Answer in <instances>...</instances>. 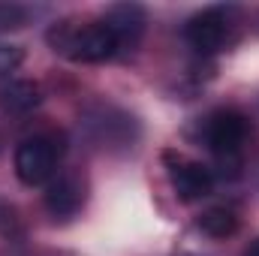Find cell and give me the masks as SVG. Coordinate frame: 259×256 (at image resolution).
<instances>
[{
    "label": "cell",
    "mask_w": 259,
    "mask_h": 256,
    "mask_svg": "<svg viewBox=\"0 0 259 256\" xmlns=\"http://www.w3.org/2000/svg\"><path fill=\"white\" fill-rule=\"evenodd\" d=\"M49 42L55 46V52H61L64 58L75 61V64H103L124 52L118 33L106 24V18L84 21V24L64 21L49 33Z\"/></svg>",
    "instance_id": "cell-1"
},
{
    "label": "cell",
    "mask_w": 259,
    "mask_h": 256,
    "mask_svg": "<svg viewBox=\"0 0 259 256\" xmlns=\"http://www.w3.org/2000/svg\"><path fill=\"white\" fill-rule=\"evenodd\" d=\"M66 151L61 133H36L18 142L15 148V175L27 187L49 184L58 175V163Z\"/></svg>",
    "instance_id": "cell-2"
},
{
    "label": "cell",
    "mask_w": 259,
    "mask_h": 256,
    "mask_svg": "<svg viewBox=\"0 0 259 256\" xmlns=\"http://www.w3.org/2000/svg\"><path fill=\"white\" fill-rule=\"evenodd\" d=\"M202 136H205V145L211 148V154L217 160L235 163L241 157L247 136H250V121L235 109H217L214 115L205 118Z\"/></svg>",
    "instance_id": "cell-3"
},
{
    "label": "cell",
    "mask_w": 259,
    "mask_h": 256,
    "mask_svg": "<svg viewBox=\"0 0 259 256\" xmlns=\"http://www.w3.org/2000/svg\"><path fill=\"white\" fill-rule=\"evenodd\" d=\"M235 9L232 6H211L202 9L187 18L184 24V39L187 46L199 55H217L220 49H226L232 27H235Z\"/></svg>",
    "instance_id": "cell-4"
},
{
    "label": "cell",
    "mask_w": 259,
    "mask_h": 256,
    "mask_svg": "<svg viewBox=\"0 0 259 256\" xmlns=\"http://www.w3.org/2000/svg\"><path fill=\"white\" fill-rule=\"evenodd\" d=\"M169 181L178 193L181 202H199L214 190V172L196 160H184V157H169Z\"/></svg>",
    "instance_id": "cell-5"
},
{
    "label": "cell",
    "mask_w": 259,
    "mask_h": 256,
    "mask_svg": "<svg viewBox=\"0 0 259 256\" xmlns=\"http://www.w3.org/2000/svg\"><path fill=\"white\" fill-rule=\"evenodd\" d=\"M84 205V181L75 172H61L46 187V208L52 217H72Z\"/></svg>",
    "instance_id": "cell-6"
},
{
    "label": "cell",
    "mask_w": 259,
    "mask_h": 256,
    "mask_svg": "<svg viewBox=\"0 0 259 256\" xmlns=\"http://www.w3.org/2000/svg\"><path fill=\"white\" fill-rule=\"evenodd\" d=\"M145 21H148V18H145V9L136 6V3H121V6H112V9L106 12V24L118 33L124 52L139 46V39H142V33H145Z\"/></svg>",
    "instance_id": "cell-7"
},
{
    "label": "cell",
    "mask_w": 259,
    "mask_h": 256,
    "mask_svg": "<svg viewBox=\"0 0 259 256\" xmlns=\"http://www.w3.org/2000/svg\"><path fill=\"white\" fill-rule=\"evenodd\" d=\"M39 106V88L27 78L18 75H6L0 78V109L12 112V115H24L30 109Z\"/></svg>",
    "instance_id": "cell-8"
},
{
    "label": "cell",
    "mask_w": 259,
    "mask_h": 256,
    "mask_svg": "<svg viewBox=\"0 0 259 256\" xmlns=\"http://www.w3.org/2000/svg\"><path fill=\"white\" fill-rule=\"evenodd\" d=\"M199 229L205 235H211V238H226V235H232L238 229V217H235L232 208L220 205V208H211V211H205L199 217Z\"/></svg>",
    "instance_id": "cell-9"
},
{
    "label": "cell",
    "mask_w": 259,
    "mask_h": 256,
    "mask_svg": "<svg viewBox=\"0 0 259 256\" xmlns=\"http://www.w3.org/2000/svg\"><path fill=\"white\" fill-rule=\"evenodd\" d=\"M27 18H30V9L27 6H21V3H0V33L24 27Z\"/></svg>",
    "instance_id": "cell-10"
},
{
    "label": "cell",
    "mask_w": 259,
    "mask_h": 256,
    "mask_svg": "<svg viewBox=\"0 0 259 256\" xmlns=\"http://www.w3.org/2000/svg\"><path fill=\"white\" fill-rule=\"evenodd\" d=\"M18 64H21V49H15V46H0V78L15 75Z\"/></svg>",
    "instance_id": "cell-11"
},
{
    "label": "cell",
    "mask_w": 259,
    "mask_h": 256,
    "mask_svg": "<svg viewBox=\"0 0 259 256\" xmlns=\"http://www.w3.org/2000/svg\"><path fill=\"white\" fill-rule=\"evenodd\" d=\"M244 256H259V238H256V241H250V244H247V250H244Z\"/></svg>",
    "instance_id": "cell-12"
}]
</instances>
